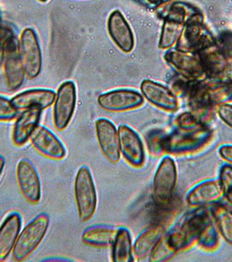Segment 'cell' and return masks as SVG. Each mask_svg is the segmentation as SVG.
<instances>
[{
    "mask_svg": "<svg viewBox=\"0 0 232 262\" xmlns=\"http://www.w3.org/2000/svg\"><path fill=\"white\" fill-rule=\"evenodd\" d=\"M177 253L175 248L170 244L167 234L164 233L161 238L158 241L157 243L153 247L151 252L149 253V261L161 262L166 261L168 259L172 258Z\"/></svg>",
    "mask_w": 232,
    "mask_h": 262,
    "instance_id": "obj_29",
    "label": "cell"
},
{
    "mask_svg": "<svg viewBox=\"0 0 232 262\" xmlns=\"http://www.w3.org/2000/svg\"><path fill=\"white\" fill-rule=\"evenodd\" d=\"M185 27V21L171 12H166L158 47L163 50L175 48L182 36Z\"/></svg>",
    "mask_w": 232,
    "mask_h": 262,
    "instance_id": "obj_23",
    "label": "cell"
},
{
    "mask_svg": "<svg viewBox=\"0 0 232 262\" xmlns=\"http://www.w3.org/2000/svg\"><path fill=\"white\" fill-rule=\"evenodd\" d=\"M177 181L176 164L170 157H164L158 165L153 181V198L160 207H168L172 202Z\"/></svg>",
    "mask_w": 232,
    "mask_h": 262,
    "instance_id": "obj_5",
    "label": "cell"
},
{
    "mask_svg": "<svg viewBox=\"0 0 232 262\" xmlns=\"http://www.w3.org/2000/svg\"><path fill=\"white\" fill-rule=\"evenodd\" d=\"M21 193L28 202L37 204L41 199V182L34 164L26 158L18 162L16 170Z\"/></svg>",
    "mask_w": 232,
    "mask_h": 262,
    "instance_id": "obj_13",
    "label": "cell"
},
{
    "mask_svg": "<svg viewBox=\"0 0 232 262\" xmlns=\"http://www.w3.org/2000/svg\"><path fill=\"white\" fill-rule=\"evenodd\" d=\"M50 219L47 213L37 215L19 232L12 250V259L23 261L39 247L48 232Z\"/></svg>",
    "mask_w": 232,
    "mask_h": 262,
    "instance_id": "obj_3",
    "label": "cell"
},
{
    "mask_svg": "<svg viewBox=\"0 0 232 262\" xmlns=\"http://www.w3.org/2000/svg\"><path fill=\"white\" fill-rule=\"evenodd\" d=\"M197 242L203 249L207 251L215 250L218 246V232L211 219H208L206 222Z\"/></svg>",
    "mask_w": 232,
    "mask_h": 262,
    "instance_id": "obj_30",
    "label": "cell"
},
{
    "mask_svg": "<svg viewBox=\"0 0 232 262\" xmlns=\"http://www.w3.org/2000/svg\"><path fill=\"white\" fill-rule=\"evenodd\" d=\"M230 1H231V3H232V0H230Z\"/></svg>",
    "mask_w": 232,
    "mask_h": 262,
    "instance_id": "obj_42",
    "label": "cell"
},
{
    "mask_svg": "<svg viewBox=\"0 0 232 262\" xmlns=\"http://www.w3.org/2000/svg\"><path fill=\"white\" fill-rule=\"evenodd\" d=\"M219 153L222 158L228 162L229 164H232V145L231 144H226L223 145L219 149Z\"/></svg>",
    "mask_w": 232,
    "mask_h": 262,
    "instance_id": "obj_37",
    "label": "cell"
},
{
    "mask_svg": "<svg viewBox=\"0 0 232 262\" xmlns=\"http://www.w3.org/2000/svg\"><path fill=\"white\" fill-rule=\"evenodd\" d=\"M41 115V110L35 107L21 111L12 128V142L15 145L23 146L30 140L31 135L39 126Z\"/></svg>",
    "mask_w": 232,
    "mask_h": 262,
    "instance_id": "obj_21",
    "label": "cell"
},
{
    "mask_svg": "<svg viewBox=\"0 0 232 262\" xmlns=\"http://www.w3.org/2000/svg\"><path fill=\"white\" fill-rule=\"evenodd\" d=\"M96 132L99 145L105 157L112 163L119 162V134L115 125L108 119L100 118L96 122Z\"/></svg>",
    "mask_w": 232,
    "mask_h": 262,
    "instance_id": "obj_16",
    "label": "cell"
},
{
    "mask_svg": "<svg viewBox=\"0 0 232 262\" xmlns=\"http://www.w3.org/2000/svg\"><path fill=\"white\" fill-rule=\"evenodd\" d=\"M212 215L221 235L229 244L232 245L231 209L223 205H217L212 210Z\"/></svg>",
    "mask_w": 232,
    "mask_h": 262,
    "instance_id": "obj_28",
    "label": "cell"
},
{
    "mask_svg": "<svg viewBox=\"0 0 232 262\" xmlns=\"http://www.w3.org/2000/svg\"><path fill=\"white\" fill-rule=\"evenodd\" d=\"M97 101L104 111L123 112L141 107L143 103V96L136 90L121 89L102 94Z\"/></svg>",
    "mask_w": 232,
    "mask_h": 262,
    "instance_id": "obj_12",
    "label": "cell"
},
{
    "mask_svg": "<svg viewBox=\"0 0 232 262\" xmlns=\"http://www.w3.org/2000/svg\"><path fill=\"white\" fill-rule=\"evenodd\" d=\"M216 43L217 39L204 25V18L201 14L185 25L182 36L175 48L198 54Z\"/></svg>",
    "mask_w": 232,
    "mask_h": 262,
    "instance_id": "obj_6",
    "label": "cell"
},
{
    "mask_svg": "<svg viewBox=\"0 0 232 262\" xmlns=\"http://www.w3.org/2000/svg\"><path fill=\"white\" fill-rule=\"evenodd\" d=\"M118 134L120 151L126 161L132 166H143L145 161V151L139 135L126 124L119 126Z\"/></svg>",
    "mask_w": 232,
    "mask_h": 262,
    "instance_id": "obj_14",
    "label": "cell"
},
{
    "mask_svg": "<svg viewBox=\"0 0 232 262\" xmlns=\"http://www.w3.org/2000/svg\"><path fill=\"white\" fill-rule=\"evenodd\" d=\"M164 59L182 77L190 81H202L205 79L199 54L178 48L167 50Z\"/></svg>",
    "mask_w": 232,
    "mask_h": 262,
    "instance_id": "obj_7",
    "label": "cell"
},
{
    "mask_svg": "<svg viewBox=\"0 0 232 262\" xmlns=\"http://www.w3.org/2000/svg\"><path fill=\"white\" fill-rule=\"evenodd\" d=\"M224 195L219 179L202 181L189 191L186 196L187 203L193 207L205 206L217 202Z\"/></svg>",
    "mask_w": 232,
    "mask_h": 262,
    "instance_id": "obj_20",
    "label": "cell"
},
{
    "mask_svg": "<svg viewBox=\"0 0 232 262\" xmlns=\"http://www.w3.org/2000/svg\"><path fill=\"white\" fill-rule=\"evenodd\" d=\"M5 164H6V160H5L4 157H2V156L0 155V176H1V174H2V172H3Z\"/></svg>",
    "mask_w": 232,
    "mask_h": 262,
    "instance_id": "obj_39",
    "label": "cell"
},
{
    "mask_svg": "<svg viewBox=\"0 0 232 262\" xmlns=\"http://www.w3.org/2000/svg\"><path fill=\"white\" fill-rule=\"evenodd\" d=\"M55 93L53 90L45 89H34L19 93L11 99L12 104L18 111H24L30 108L45 110L54 104Z\"/></svg>",
    "mask_w": 232,
    "mask_h": 262,
    "instance_id": "obj_19",
    "label": "cell"
},
{
    "mask_svg": "<svg viewBox=\"0 0 232 262\" xmlns=\"http://www.w3.org/2000/svg\"><path fill=\"white\" fill-rule=\"evenodd\" d=\"M219 181H220L222 187H223V193L232 190V164H224L221 168L219 172ZM224 196V195H223Z\"/></svg>",
    "mask_w": 232,
    "mask_h": 262,
    "instance_id": "obj_33",
    "label": "cell"
},
{
    "mask_svg": "<svg viewBox=\"0 0 232 262\" xmlns=\"http://www.w3.org/2000/svg\"><path fill=\"white\" fill-rule=\"evenodd\" d=\"M198 54L207 79L224 80L231 71V63L217 43L203 49Z\"/></svg>",
    "mask_w": 232,
    "mask_h": 262,
    "instance_id": "obj_11",
    "label": "cell"
},
{
    "mask_svg": "<svg viewBox=\"0 0 232 262\" xmlns=\"http://www.w3.org/2000/svg\"><path fill=\"white\" fill-rule=\"evenodd\" d=\"M2 63L8 89L12 91L18 90L24 82L26 74L21 61L18 42L15 35L12 36L4 47Z\"/></svg>",
    "mask_w": 232,
    "mask_h": 262,
    "instance_id": "obj_10",
    "label": "cell"
},
{
    "mask_svg": "<svg viewBox=\"0 0 232 262\" xmlns=\"http://www.w3.org/2000/svg\"><path fill=\"white\" fill-rule=\"evenodd\" d=\"M203 95L211 106L226 103L232 100V83L228 80L203 81Z\"/></svg>",
    "mask_w": 232,
    "mask_h": 262,
    "instance_id": "obj_25",
    "label": "cell"
},
{
    "mask_svg": "<svg viewBox=\"0 0 232 262\" xmlns=\"http://www.w3.org/2000/svg\"><path fill=\"white\" fill-rule=\"evenodd\" d=\"M22 220L18 212H12L0 226V261L6 260L12 253L16 241L19 235Z\"/></svg>",
    "mask_w": 232,
    "mask_h": 262,
    "instance_id": "obj_22",
    "label": "cell"
},
{
    "mask_svg": "<svg viewBox=\"0 0 232 262\" xmlns=\"http://www.w3.org/2000/svg\"><path fill=\"white\" fill-rule=\"evenodd\" d=\"M208 219L207 212L200 209L197 212L186 215L170 232L166 233L175 250L176 252L187 250L198 242L200 234Z\"/></svg>",
    "mask_w": 232,
    "mask_h": 262,
    "instance_id": "obj_1",
    "label": "cell"
},
{
    "mask_svg": "<svg viewBox=\"0 0 232 262\" xmlns=\"http://www.w3.org/2000/svg\"><path fill=\"white\" fill-rule=\"evenodd\" d=\"M165 233L164 224H154L151 227L143 231L140 235L137 237L133 245L134 258L137 260H143L149 256L153 247L157 243L161 236Z\"/></svg>",
    "mask_w": 232,
    "mask_h": 262,
    "instance_id": "obj_24",
    "label": "cell"
},
{
    "mask_svg": "<svg viewBox=\"0 0 232 262\" xmlns=\"http://www.w3.org/2000/svg\"><path fill=\"white\" fill-rule=\"evenodd\" d=\"M141 91L144 98L163 111L174 112L178 107L176 95L163 84L151 80H144L141 84Z\"/></svg>",
    "mask_w": 232,
    "mask_h": 262,
    "instance_id": "obj_18",
    "label": "cell"
},
{
    "mask_svg": "<svg viewBox=\"0 0 232 262\" xmlns=\"http://www.w3.org/2000/svg\"><path fill=\"white\" fill-rule=\"evenodd\" d=\"M75 195L80 220L89 221L96 212L98 200L92 172L86 166L81 167L75 177Z\"/></svg>",
    "mask_w": 232,
    "mask_h": 262,
    "instance_id": "obj_4",
    "label": "cell"
},
{
    "mask_svg": "<svg viewBox=\"0 0 232 262\" xmlns=\"http://www.w3.org/2000/svg\"><path fill=\"white\" fill-rule=\"evenodd\" d=\"M39 2H42V3H45V2H47V1H48V0H39Z\"/></svg>",
    "mask_w": 232,
    "mask_h": 262,
    "instance_id": "obj_41",
    "label": "cell"
},
{
    "mask_svg": "<svg viewBox=\"0 0 232 262\" xmlns=\"http://www.w3.org/2000/svg\"><path fill=\"white\" fill-rule=\"evenodd\" d=\"M224 196L226 198L227 202L229 203V206L232 208V190L226 194H224Z\"/></svg>",
    "mask_w": 232,
    "mask_h": 262,
    "instance_id": "obj_38",
    "label": "cell"
},
{
    "mask_svg": "<svg viewBox=\"0 0 232 262\" xmlns=\"http://www.w3.org/2000/svg\"><path fill=\"white\" fill-rule=\"evenodd\" d=\"M112 260L113 262H132L134 260L131 235L126 228L118 229L112 244Z\"/></svg>",
    "mask_w": 232,
    "mask_h": 262,
    "instance_id": "obj_27",
    "label": "cell"
},
{
    "mask_svg": "<svg viewBox=\"0 0 232 262\" xmlns=\"http://www.w3.org/2000/svg\"><path fill=\"white\" fill-rule=\"evenodd\" d=\"M176 124L178 126V128L186 130L195 129L204 126L202 121L191 112L181 114L176 119Z\"/></svg>",
    "mask_w": 232,
    "mask_h": 262,
    "instance_id": "obj_31",
    "label": "cell"
},
{
    "mask_svg": "<svg viewBox=\"0 0 232 262\" xmlns=\"http://www.w3.org/2000/svg\"><path fill=\"white\" fill-rule=\"evenodd\" d=\"M18 50L26 76L38 77L42 69V52L35 31L26 28L21 33Z\"/></svg>",
    "mask_w": 232,
    "mask_h": 262,
    "instance_id": "obj_8",
    "label": "cell"
},
{
    "mask_svg": "<svg viewBox=\"0 0 232 262\" xmlns=\"http://www.w3.org/2000/svg\"><path fill=\"white\" fill-rule=\"evenodd\" d=\"M77 101L75 84L65 81L57 90L54 101V123L58 130H64L69 125L75 114Z\"/></svg>",
    "mask_w": 232,
    "mask_h": 262,
    "instance_id": "obj_9",
    "label": "cell"
},
{
    "mask_svg": "<svg viewBox=\"0 0 232 262\" xmlns=\"http://www.w3.org/2000/svg\"><path fill=\"white\" fill-rule=\"evenodd\" d=\"M217 43L226 54L229 61L232 64V32H224L217 39Z\"/></svg>",
    "mask_w": 232,
    "mask_h": 262,
    "instance_id": "obj_34",
    "label": "cell"
},
{
    "mask_svg": "<svg viewBox=\"0 0 232 262\" xmlns=\"http://www.w3.org/2000/svg\"><path fill=\"white\" fill-rule=\"evenodd\" d=\"M13 35H14L13 31L2 23V18L0 15V56H2L4 47L6 45V41Z\"/></svg>",
    "mask_w": 232,
    "mask_h": 262,
    "instance_id": "obj_36",
    "label": "cell"
},
{
    "mask_svg": "<svg viewBox=\"0 0 232 262\" xmlns=\"http://www.w3.org/2000/svg\"><path fill=\"white\" fill-rule=\"evenodd\" d=\"M34 149L47 158L61 160L66 155V149L62 142L50 129L39 125L30 137Z\"/></svg>",
    "mask_w": 232,
    "mask_h": 262,
    "instance_id": "obj_15",
    "label": "cell"
},
{
    "mask_svg": "<svg viewBox=\"0 0 232 262\" xmlns=\"http://www.w3.org/2000/svg\"><path fill=\"white\" fill-rule=\"evenodd\" d=\"M217 112L221 120L232 128V105L227 102L217 105Z\"/></svg>",
    "mask_w": 232,
    "mask_h": 262,
    "instance_id": "obj_35",
    "label": "cell"
},
{
    "mask_svg": "<svg viewBox=\"0 0 232 262\" xmlns=\"http://www.w3.org/2000/svg\"><path fill=\"white\" fill-rule=\"evenodd\" d=\"M212 136V130L205 126L190 130L178 128L163 137L161 151L169 154H185L196 151L204 146Z\"/></svg>",
    "mask_w": 232,
    "mask_h": 262,
    "instance_id": "obj_2",
    "label": "cell"
},
{
    "mask_svg": "<svg viewBox=\"0 0 232 262\" xmlns=\"http://www.w3.org/2000/svg\"><path fill=\"white\" fill-rule=\"evenodd\" d=\"M18 111L12 104L11 100L0 96V121L8 122L15 119Z\"/></svg>",
    "mask_w": 232,
    "mask_h": 262,
    "instance_id": "obj_32",
    "label": "cell"
},
{
    "mask_svg": "<svg viewBox=\"0 0 232 262\" xmlns=\"http://www.w3.org/2000/svg\"><path fill=\"white\" fill-rule=\"evenodd\" d=\"M226 80L230 81V82L232 83V69L231 71L229 72V74L228 75V76H227Z\"/></svg>",
    "mask_w": 232,
    "mask_h": 262,
    "instance_id": "obj_40",
    "label": "cell"
},
{
    "mask_svg": "<svg viewBox=\"0 0 232 262\" xmlns=\"http://www.w3.org/2000/svg\"><path fill=\"white\" fill-rule=\"evenodd\" d=\"M107 31L116 47L123 53H130L134 48V37L131 27L122 12L115 10L107 19Z\"/></svg>",
    "mask_w": 232,
    "mask_h": 262,
    "instance_id": "obj_17",
    "label": "cell"
},
{
    "mask_svg": "<svg viewBox=\"0 0 232 262\" xmlns=\"http://www.w3.org/2000/svg\"><path fill=\"white\" fill-rule=\"evenodd\" d=\"M118 229L107 226L87 227L81 236L82 242L87 246L106 247L112 246Z\"/></svg>",
    "mask_w": 232,
    "mask_h": 262,
    "instance_id": "obj_26",
    "label": "cell"
}]
</instances>
